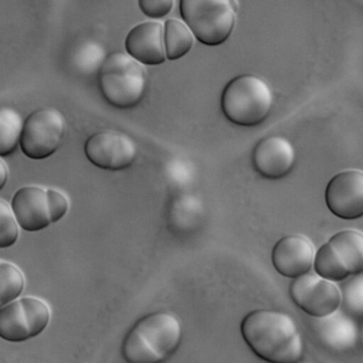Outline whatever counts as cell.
Instances as JSON below:
<instances>
[{
    "mask_svg": "<svg viewBox=\"0 0 363 363\" xmlns=\"http://www.w3.org/2000/svg\"><path fill=\"white\" fill-rule=\"evenodd\" d=\"M99 86L104 99L118 108H130L143 98L147 73L143 64L128 54L113 52L100 65Z\"/></svg>",
    "mask_w": 363,
    "mask_h": 363,
    "instance_id": "277c9868",
    "label": "cell"
},
{
    "mask_svg": "<svg viewBox=\"0 0 363 363\" xmlns=\"http://www.w3.org/2000/svg\"><path fill=\"white\" fill-rule=\"evenodd\" d=\"M312 318L313 334L328 350L342 353L355 346L359 337L358 329L346 313L337 309L329 315Z\"/></svg>",
    "mask_w": 363,
    "mask_h": 363,
    "instance_id": "5bb4252c",
    "label": "cell"
},
{
    "mask_svg": "<svg viewBox=\"0 0 363 363\" xmlns=\"http://www.w3.org/2000/svg\"><path fill=\"white\" fill-rule=\"evenodd\" d=\"M66 131L63 114L55 108H40L28 116L19 141L22 152L39 160L53 155L59 148Z\"/></svg>",
    "mask_w": 363,
    "mask_h": 363,
    "instance_id": "8992f818",
    "label": "cell"
},
{
    "mask_svg": "<svg viewBox=\"0 0 363 363\" xmlns=\"http://www.w3.org/2000/svg\"><path fill=\"white\" fill-rule=\"evenodd\" d=\"M313 266L316 274L333 282L343 281L350 276L345 264L328 242L316 251Z\"/></svg>",
    "mask_w": 363,
    "mask_h": 363,
    "instance_id": "ac0fdd59",
    "label": "cell"
},
{
    "mask_svg": "<svg viewBox=\"0 0 363 363\" xmlns=\"http://www.w3.org/2000/svg\"><path fill=\"white\" fill-rule=\"evenodd\" d=\"M295 151L291 143L279 135H270L255 146L252 162L256 172L268 179L286 177L295 163Z\"/></svg>",
    "mask_w": 363,
    "mask_h": 363,
    "instance_id": "8fae6325",
    "label": "cell"
},
{
    "mask_svg": "<svg viewBox=\"0 0 363 363\" xmlns=\"http://www.w3.org/2000/svg\"><path fill=\"white\" fill-rule=\"evenodd\" d=\"M314 248L311 242L300 234L280 238L272 252V262L281 275L294 279L309 272L313 264Z\"/></svg>",
    "mask_w": 363,
    "mask_h": 363,
    "instance_id": "7c38bea8",
    "label": "cell"
},
{
    "mask_svg": "<svg viewBox=\"0 0 363 363\" xmlns=\"http://www.w3.org/2000/svg\"><path fill=\"white\" fill-rule=\"evenodd\" d=\"M25 286L21 269L8 261L0 262V306H3L21 294Z\"/></svg>",
    "mask_w": 363,
    "mask_h": 363,
    "instance_id": "ffe728a7",
    "label": "cell"
},
{
    "mask_svg": "<svg viewBox=\"0 0 363 363\" xmlns=\"http://www.w3.org/2000/svg\"><path fill=\"white\" fill-rule=\"evenodd\" d=\"M294 303L311 317H322L335 311L341 303L337 285L314 273L294 278L289 286Z\"/></svg>",
    "mask_w": 363,
    "mask_h": 363,
    "instance_id": "9c48e42d",
    "label": "cell"
},
{
    "mask_svg": "<svg viewBox=\"0 0 363 363\" xmlns=\"http://www.w3.org/2000/svg\"><path fill=\"white\" fill-rule=\"evenodd\" d=\"M21 115L14 109L4 107L0 111V155L8 156L16 150L23 130Z\"/></svg>",
    "mask_w": 363,
    "mask_h": 363,
    "instance_id": "d6986e66",
    "label": "cell"
},
{
    "mask_svg": "<svg viewBox=\"0 0 363 363\" xmlns=\"http://www.w3.org/2000/svg\"><path fill=\"white\" fill-rule=\"evenodd\" d=\"M341 303L347 315L363 316V274L354 275L342 286Z\"/></svg>",
    "mask_w": 363,
    "mask_h": 363,
    "instance_id": "44dd1931",
    "label": "cell"
},
{
    "mask_svg": "<svg viewBox=\"0 0 363 363\" xmlns=\"http://www.w3.org/2000/svg\"><path fill=\"white\" fill-rule=\"evenodd\" d=\"M84 154L94 166L111 171L130 166L137 155V146L127 134L111 130L92 134L86 140Z\"/></svg>",
    "mask_w": 363,
    "mask_h": 363,
    "instance_id": "ba28073f",
    "label": "cell"
},
{
    "mask_svg": "<svg viewBox=\"0 0 363 363\" xmlns=\"http://www.w3.org/2000/svg\"><path fill=\"white\" fill-rule=\"evenodd\" d=\"M274 95L260 77L243 74L232 79L223 89L220 106L225 118L241 126L262 123L272 108Z\"/></svg>",
    "mask_w": 363,
    "mask_h": 363,
    "instance_id": "3957f363",
    "label": "cell"
},
{
    "mask_svg": "<svg viewBox=\"0 0 363 363\" xmlns=\"http://www.w3.org/2000/svg\"><path fill=\"white\" fill-rule=\"evenodd\" d=\"M182 328L172 313L158 311L140 318L125 335L121 347L123 359L130 363L166 360L179 346Z\"/></svg>",
    "mask_w": 363,
    "mask_h": 363,
    "instance_id": "7a4b0ae2",
    "label": "cell"
},
{
    "mask_svg": "<svg viewBox=\"0 0 363 363\" xmlns=\"http://www.w3.org/2000/svg\"><path fill=\"white\" fill-rule=\"evenodd\" d=\"M127 53L143 65H158L166 60L164 27L158 21H145L134 26L128 33Z\"/></svg>",
    "mask_w": 363,
    "mask_h": 363,
    "instance_id": "9a60e30c",
    "label": "cell"
},
{
    "mask_svg": "<svg viewBox=\"0 0 363 363\" xmlns=\"http://www.w3.org/2000/svg\"><path fill=\"white\" fill-rule=\"evenodd\" d=\"M10 206L19 227L26 231L37 232L52 223L46 190L40 186L21 187L13 194Z\"/></svg>",
    "mask_w": 363,
    "mask_h": 363,
    "instance_id": "4fadbf2b",
    "label": "cell"
},
{
    "mask_svg": "<svg viewBox=\"0 0 363 363\" xmlns=\"http://www.w3.org/2000/svg\"><path fill=\"white\" fill-rule=\"evenodd\" d=\"M173 5L174 0H138L143 13L153 19L166 16L172 11Z\"/></svg>",
    "mask_w": 363,
    "mask_h": 363,
    "instance_id": "cb8c5ba5",
    "label": "cell"
},
{
    "mask_svg": "<svg viewBox=\"0 0 363 363\" xmlns=\"http://www.w3.org/2000/svg\"><path fill=\"white\" fill-rule=\"evenodd\" d=\"M9 175V167L7 164L3 160L2 157L0 159V189H2L3 187L7 182L8 178Z\"/></svg>",
    "mask_w": 363,
    "mask_h": 363,
    "instance_id": "d4e9b609",
    "label": "cell"
},
{
    "mask_svg": "<svg viewBox=\"0 0 363 363\" xmlns=\"http://www.w3.org/2000/svg\"><path fill=\"white\" fill-rule=\"evenodd\" d=\"M238 4L234 0H179L184 23L200 43L218 46L230 37Z\"/></svg>",
    "mask_w": 363,
    "mask_h": 363,
    "instance_id": "5b68a950",
    "label": "cell"
},
{
    "mask_svg": "<svg viewBox=\"0 0 363 363\" xmlns=\"http://www.w3.org/2000/svg\"><path fill=\"white\" fill-rule=\"evenodd\" d=\"M19 225L12 212L11 206L4 199L0 200V247L13 245L18 238Z\"/></svg>",
    "mask_w": 363,
    "mask_h": 363,
    "instance_id": "7402d4cb",
    "label": "cell"
},
{
    "mask_svg": "<svg viewBox=\"0 0 363 363\" xmlns=\"http://www.w3.org/2000/svg\"><path fill=\"white\" fill-rule=\"evenodd\" d=\"M46 194L50 220L52 223H55L66 215L69 208V202L66 196L59 190L48 189Z\"/></svg>",
    "mask_w": 363,
    "mask_h": 363,
    "instance_id": "603a6c76",
    "label": "cell"
},
{
    "mask_svg": "<svg viewBox=\"0 0 363 363\" xmlns=\"http://www.w3.org/2000/svg\"><path fill=\"white\" fill-rule=\"evenodd\" d=\"M325 201L329 211L341 219L363 217V172L350 169L333 177L325 188Z\"/></svg>",
    "mask_w": 363,
    "mask_h": 363,
    "instance_id": "30bf717a",
    "label": "cell"
},
{
    "mask_svg": "<svg viewBox=\"0 0 363 363\" xmlns=\"http://www.w3.org/2000/svg\"><path fill=\"white\" fill-rule=\"evenodd\" d=\"M360 338H361L362 343L363 345V325L360 330Z\"/></svg>",
    "mask_w": 363,
    "mask_h": 363,
    "instance_id": "484cf974",
    "label": "cell"
},
{
    "mask_svg": "<svg viewBox=\"0 0 363 363\" xmlns=\"http://www.w3.org/2000/svg\"><path fill=\"white\" fill-rule=\"evenodd\" d=\"M164 43L167 59L177 60L190 51L194 45V35L184 23L169 18L164 24Z\"/></svg>",
    "mask_w": 363,
    "mask_h": 363,
    "instance_id": "e0dca14e",
    "label": "cell"
},
{
    "mask_svg": "<svg viewBox=\"0 0 363 363\" xmlns=\"http://www.w3.org/2000/svg\"><path fill=\"white\" fill-rule=\"evenodd\" d=\"M50 320V308L43 300L21 297L1 306L0 336L11 342H25L41 334Z\"/></svg>",
    "mask_w": 363,
    "mask_h": 363,
    "instance_id": "52a82bcc",
    "label": "cell"
},
{
    "mask_svg": "<svg viewBox=\"0 0 363 363\" xmlns=\"http://www.w3.org/2000/svg\"><path fill=\"white\" fill-rule=\"evenodd\" d=\"M345 264L350 275L363 273V233L354 229L335 233L328 241Z\"/></svg>",
    "mask_w": 363,
    "mask_h": 363,
    "instance_id": "2e32d148",
    "label": "cell"
},
{
    "mask_svg": "<svg viewBox=\"0 0 363 363\" xmlns=\"http://www.w3.org/2000/svg\"><path fill=\"white\" fill-rule=\"evenodd\" d=\"M240 332L250 349L272 363H294L303 355V346L296 323L288 314L258 309L242 319Z\"/></svg>",
    "mask_w": 363,
    "mask_h": 363,
    "instance_id": "6da1fadb",
    "label": "cell"
}]
</instances>
